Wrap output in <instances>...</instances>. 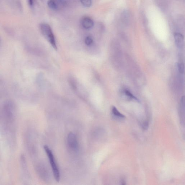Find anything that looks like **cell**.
<instances>
[{
	"instance_id": "e0dca14e",
	"label": "cell",
	"mask_w": 185,
	"mask_h": 185,
	"mask_svg": "<svg viewBox=\"0 0 185 185\" xmlns=\"http://www.w3.org/2000/svg\"><path fill=\"white\" fill-rule=\"evenodd\" d=\"M125 181L124 180L122 179V180H121V184H123V185L125 184Z\"/></svg>"
},
{
	"instance_id": "6da1fadb",
	"label": "cell",
	"mask_w": 185,
	"mask_h": 185,
	"mask_svg": "<svg viewBox=\"0 0 185 185\" xmlns=\"http://www.w3.org/2000/svg\"><path fill=\"white\" fill-rule=\"evenodd\" d=\"M40 29L44 37L49 42L53 47L55 50H57V47L55 36L50 25L47 23H41L40 25Z\"/></svg>"
},
{
	"instance_id": "52a82bcc",
	"label": "cell",
	"mask_w": 185,
	"mask_h": 185,
	"mask_svg": "<svg viewBox=\"0 0 185 185\" xmlns=\"http://www.w3.org/2000/svg\"><path fill=\"white\" fill-rule=\"evenodd\" d=\"M176 45L179 48H182L184 44V38L183 36L180 33L174 34Z\"/></svg>"
},
{
	"instance_id": "9c48e42d",
	"label": "cell",
	"mask_w": 185,
	"mask_h": 185,
	"mask_svg": "<svg viewBox=\"0 0 185 185\" xmlns=\"http://www.w3.org/2000/svg\"><path fill=\"white\" fill-rule=\"evenodd\" d=\"M54 1L56 4L58 9L65 7L66 5V1L65 0H54Z\"/></svg>"
},
{
	"instance_id": "2e32d148",
	"label": "cell",
	"mask_w": 185,
	"mask_h": 185,
	"mask_svg": "<svg viewBox=\"0 0 185 185\" xmlns=\"http://www.w3.org/2000/svg\"><path fill=\"white\" fill-rule=\"evenodd\" d=\"M28 3L31 7H33L34 4V0H28Z\"/></svg>"
},
{
	"instance_id": "7c38bea8",
	"label": "cell",
	"mask_w": 185,
	"mask_h": 185,
	"mask_svg": "<svg viewBox=\"0 0 185 185\" xmlns=\"http://www.w3.org/2000/svg\"><path fill=\"white\" fill-rule=\"evenodd\" d=\"M178 69L180 73L182 74L184 72V65L183 63H179L178 65Z\"/></svg>"
},
{
	"instance_id": "ba28073f",
	"label": "cell",
	"mask_w": 185,
	"mask_h": 185,
	"mask_svg": "<svg viewBox=\"0 0 185 185\" xmlns=\"http://www.w3.org/2000/svg\"><path fill=\"white\" fill-rule=\"evenodd\" d=\"M111 111L113 115L116 116V117L120 118H125V116L124 115L121 114L117 109L114 106H112V107Z\"/></svg>"
},
{
	"instance_id": "3957f363",
	"label": "cell",
	"mask_w": 185,
	"mask_h": 185,
	"mask_svg": "<svg viewBox=\"0 0 185 185\" xmlns=\"http://www.w3.org/2000/svg\"><path fill=\"white\" fill-rule=\"evenodd\" d=\"M15 108L14 104L12 102L8 101L6 102L4 109L6 116L8 119H12L14 118Z\"/></svg>"
},
{
	"instance_id": "7a4b0ae2",
	"label": "cell",
	"mask_w": 185,
	"mask_h": 185,
	"mask_svg": "<svg viewBox=\"0 0 185 185\" xmlns=\"http://www.w3.org/2000/svg\"><path fill=\"white\" fill-rule=\"evenodd\" d=\"M44 149L48 157L50 163L52 167L53 174H54L55 180L59 182L60 179V172L58 166L57 165L53 153L47 145H44Z\"/></svg>"
},
{
	"instance_id": "5b68a950",
	"label": "cell",
	"mask_w": 185,
	"mask_h": 185,
	"mask_svg": "<svg viewBox=\"0 0 185 185\" xmlns=\"http://www.w3.org/2000/svg\"><path fill=\"white\" fill-rule=\"evenodd\" d=\"M184 97L183 96L181 100L179 107V116H180L181 124L184 126L185 115H184Z\"/></svg>"
},
{
	"instance_id": "4fadbf2b",
	"label": "cell",
	"mask_w": 185,
	"mask_h": 185,
	"mask_svg": "<svg viewBox=\"0 0 185 185\" xmlns=\"http://www.w3.org/2000/svg\"><path fill=\"white\" fill-rule=\"evenodd\" d=\"M85 43L87 46H90L92 44L93 40L92 37L90 36H88L86 37L85 40Z\"/></svg>"
},
{
	"instance_id": "277c9868",
	"label": "cell",
	"mask_w": 185,
	"mask_h": 185,
	"mask_svg": "<svg viewBox=\"0 0 185 185\" xmlns=\"http://www.w3.org/2000/svg\"><path fill=\"white\" fill-rule=\"evenodd\" d=\"M67 142L70 148L74 150H77L78 148V143L76 135L70 132L68 136Z\"/></svg>"
},
{
	"instance_id": "8fae6325",
	"label": "cell",
	"mask_w": 185,
	"mask_h": 185,
	"mask_svg": "<svg viewBox=\"0 0 185 185\" xmlns=\"http://www.w3.org/2000/svg\"><path fill=\"white\" fill-rule=\"evenodd\" d=\"M83 5L86 7H90L92 4V0H80Z\"/></svg>"
},
{
	"instance_id": "5bb4252c",
	"label": "cell",
	"mask_w": 185,
	"mask_h": 185,
	"mask_svg": "<svg viewBox=\"0 0 185 185\" xmlns=\"http://www.w3.org/2000/svg\"><path fill=\"white\" fill-rule=\"evenodd\" d=\"M125 95L127 96L130 98L135 100L136 101H139V100L137 99V97H135L132 93H131L130 91L128 90H126L125 91Z\"/></svg>"
},
{
	"instance_id": "9a60e30c",
	"label": "cell",
	"mask_w": 185,
	"mask_h": 185,
	"mask_svg": "<svg viewBox=\"0 0 185 185\" xmlns=\"http://www.w3.org/2000/svg\"><path fill=\"white\" fill-rule=\"evenodd\" d=\"M142 127L144 129H147L149 127V122L147 120L144 121V122L142 123Z\"/></svg>"
},
{
	"instance_id": "8992f818",
	"label": "cell",
	"mask_w": 185,
	"mask_h": 185,
	"mask_svg": "<svg viewBox=\"0 0 185 185\" xmlns=\"http://www.w3.org/2000/svg\"><path fill=\"white\" fill-rule=\"evenodd\" d=\"M94 22L92 19L89 17H85L82 20V25L86 29H90L94 26Z\"/></svg>"
},
{
	"instance_id": "30bf717a",
	"label": "cell",
	"mask_w": 185,
	"mask_h": 185,
	"mask_svg": "<svg viewBox=\"0 0 185 185\" xmlns=\"http://www.w3.org/2000/svg\"><path fill=\"white\" fill-rule=\"evenodd\" d=\"M48 5L50 9L56 10H58V7L54 0H49L48 2Z\"/></svg>"
}]
</instances>
